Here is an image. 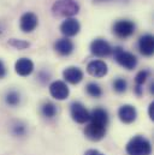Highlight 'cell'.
I'll return each mask as SVG.
<instances>
[{
    "label": "cell",
    "mask_w": 154,
    "mask_h": 155,
    "mask_svg": "<svg viewBox=\"0 0 154 155\" xmlns=\"http://www.w3.org/2000/svg\"><path fill=\"white\" fill-rule=\"evenodd\" d=\"M53 15L59 17H72L78 13L79 5L76 0H55L52 6Z\"/></svg>",
    "instance_id": "cell-2"
},
{
    "label": "cell",
    "mask_w": 154,
    "mask_h": 155,
    "mask_svg": "<svg viewBox=\"0 0 154 155\" xmlns=\"http://www.w3.org/2000/svg\"><path fill=\"white\" fill-rule=\"evenodd\" d=\"M106 127L105 125L102 124H99V123H93L90 121L85 129H84V135L88 140L90 141H94V142H98L100 140H102L106 135Z\"/></svg>",
    "instance_id": "cell-4"
},
{
    "label": "cell",
    "mask_w": 154,
    "mask_h": 155,
    "mask_svg": "<svg viewBox=\"0 0 154 155\" xmlns=\"http://www.w3.org/2000/svg\"><path fill=\"white\" fill-rule=\"evenodd\" d=\"M49 93H51V95L54 99L62 101V100L68 99V96L70 94V90H69V87L66 85L65 82H63V81H54L49 85Z\"/></svg>",
    "instance_id": "cell-7"
},
{
    "label": "cell",
    "mask_w": 154,
    "mask_h": 155,
    "mask_svg": "<svg viewBox=\"0 0 154 155\" xmlns=\"http://www.w3.org/2000/svg\"><path fill=\"white\" fill-rule=\"evenodd\" d=\"M90 52L96 57H107L112 53L111 45L104 39H96L90 43Z\"/></svg>",
    "instance_id": "cell-6"
},
{
    "label": "cell",
    "mask_w": 154,
    "mask_h": 155,
    "mask_svg": "<svg viewBox=\"0 0 154 155\" xmlns=\"http://www.w3.org/2000/svg\"><path fill=\"white\" fill-rule=\"evenodd\" d=\"M5 75H6V68H5L4 63L0 60V78L5 77Z\"/></svg>",
    "instance_id": "cell-25"
},
{
    "label": "cell",
    "mask_w": 154,
    "mask_h": 155,
    "mask_svg": "<svg viewBox=\"0 0 154 155\" xmlns=\"http://www.w3.org/2000/svg\"><path fill=\"white\" fill-rule=\"evenodd\" d=\"M118 117L122 123L124 124H131L136 120L137 117V111L134 106L131 105H123L118 110Z\"/></svg>",
    "instance_id": "cell-11"
},
{
    "label": "cell",
    "mask_w": 154,
    "mask_h": 155,
    "mask_svg": "<svg viewBox=\"0 0 154 155\" xmlns=\"http://www.w3.org/2000/svg\"><path fill=\"white\" fill-rule=\"evenodd\" d=\"M15 70L19 76H29L34 71V63L28 58H21L16 61Z\"/></svg>",
    "instance_id": "cell-14"
},
{
    "label": "cell",
    "mask_w": 154,
    "mask_h": 155,
    "mask_svg": "<svg viewBox=\"0 0 154 155\" xmlns=\"http://www.w3.org/2000/svg\"><path fill=\"white\" fill-rule=\"evenodd\" d=\"M113 33L120 39H126L135 33V24L131 21H118L113 25Z\"/></svg>",
    "instance_id": "cell-5"
},
{
    "label": "cell",
    "mask_w": 154,
    "mask_h": 155,
    "mask_svg": "<svg viewBox=\"0 0 154 155\" xmlns=\"http://www.w3.org/2000/svg\"><path fill=\"white\" fill-rule=\"evenodd\" d=\"M54 49L60 54V55H69L72 53L74 51V43L71 40H69L68 38H64V39H59L55 45H54Z\"/></svg>",
    "instance_id": "cell-16"
},
{
    "label": "cell",
    "mask_w": 154,
    "mask_h": 155,
    "mask_svg": "<svg viewBox=\"0 0 154 155\" xmlns=\"http://www.w3.org/2000/svg\"><path fill=\"white\" fill-rule=\"evenodd\" d=\"M89 120L93 121V123H99V124H102V125L107 126V124H109V113H107L106 110H104L101 107L94 108L92 111V113H89Z\"/></svg>",
    "instance_id": "cell-17"
},
{
    "label": "cell",
    "mask_w": 154,
    "mask_h": 155,
    "mask_svg": "<svg viewBox=\"0 0 154 155\" xmlns=\"http://www.w3.org/2000/svg\"><path fill=\"white\" fill-rule=\"evenodd\" d=\"M113 51L116 61L126 70H132L137 65V58L130 52L124 51L122 47H116Z\"/></svg>",
    "instance_id": "cell-3"
},
{
    "label": "cell",
    "mask_w": 154,
    "mask_h": 155,
    "mask_svg": "<svg viewBox=\"0 0 154 155\" xmlns=\"http://www.w3.org/2000/svg\"><path fill=\"white\" fill-rule=\"evenodd\" d=\"M84 155H104L101 152H99V150H96V149H89V150H87Z\"/></svg>",
    "instance_id": "cell-26"
},
{
    "label": "cell",
    "mask_w": 154,
    "mask_h": 155,
    "mask_svg": "<svg viewBox=\"0 0 154 155\" xmlns=\"http://www.w3.org/2000/svg\"><path fill=\"white\" fill-rule=\"evenodd\" d=\"M87 93L92 96V97H100L101 95H102V89H101V87L99 85V84H96V83H88L87 84Z\"/></svg>",
    "instance_id": "cell-18"
},
{
    "label": "cell",
    "mask_w": 154,
    "mask_h": 155,
    "mask_svg": "<svg viewBox=\"0 0 154 155\" xmlns=\"http://www.w3.org/2000/svg\"><path fill=\"white\" fill-rule=\"evenodd\" d=\"M87 71L93 77L101 78L107 75L109 69H107V65H106L105 61H102V60H93V61H90L88 64Z\"/></svg>",
    "instance_id": "cell-9"
},
{
    "label": "cell",
    "mask_w": 154,
    "mask_h": 155,
    "mask_svg": "<svg viewBox=\"0 0 154 155\" xmlns=\"http://www.w3.org/2000/svg\"><path fill=\"white\" fill-rule=\"evenodd\" d=\"M63 77L66 82H69L71 84H78L83 79V72L81 69H78L76 66H70L64 70Z\"/></svg>",
    "instance_id": "cell-15"
},
{
    "label": "cell",
    "mask_w": 154,
    "mask_h": 155,
    "mask_svg": "<svg viewBox=\"0 0 154 155\" xmlns=\"http://www.w3.org/2000/svg\"><path fill=\"white\" fill-rule=\"evenodd\" d=\"M13 132L15 135H18V136H22L25 134V126L24 125H16L13 127Z\"/></svg>",
    "instance_id": "cell-24"
},
{
    "label": "cell",
    "mask_w": 154,
    "mask_h": 155,
    "mask_svg": "<svg viewBox=\"0 0 154 155\" xmlns=\"http://www.w3.org/2000/svg\"><path fill=\"white\" fill-rule=\"evenodd\" d=\"M79 29H81V25L75 18H66L60 25V31L66 38L77 35L79 33Z\"/></svg>",
    "instance_id": "cell-12"
},
{
    "label": "cell",
    "mask_w": 154,
    "mask_h": 155,
    "mask_svg": "<svg viewBox=\"0 0 154 155\" xmlns=\"http://www.w3.org/2000/svg\"><path fill=\"white\" fill-rule=\"evenodd\" d=\"M8 43H10L11 46L18 48V49H23V48H25V47L29 46V43L25 42V41H22V40H15V39H12Z\"/></svg>",
    "instance_id": "cell-23"
},
{
    "label": "cell",
    "mask_w": 154,
    "mask_h": 155,
    "mask_svg": "<svg viewBox=\"0 0 154 155\" xmlns=\"http://www.w3.org/2000/svg\"><path fill=\"white\" fill-rule=\"evenodd\" d=\"M149 77V71L148 70H141L140 72H137L136 77H135V83L136 85H143V83L147 81V78Z\"/></svg>",
    "instance_id": "cell-22"
},
{
    "label": "cell",
    "mask_w": 154,
    "mask_h": 155,
    "mask_svg": "<svg viewBox=\"0 0 154 155\" xmlns=\"http://www.w3.org/2000/svg\"><path fill=\"white\" fill-rule=\"evenodd\" d=\"M148 114H149V118L153 120L154 119V102H152L148 107Z\"/></svg>",
    "instance_id": "cell-27"
},
{
    "label": "cell",
    "mask_w": 154,
    "mask_h": 155,
    "mask_svg": "<svg viewBox=\"0 0 154 155\" xmlns=\"http://www.w3.org/2000/svg\"><path fill=\"white\" fill-rule=\"evenodd\" d=\"M19 101H21V97L17 91H10L6 95V104L10 106H17L19 104Z\"/></svg>",
    "instance_id": "cell-20"
},
{
    "label": "cell",
    "mask_w": 154,
    "mask_h": 155,
    "mask_svg": "<svg viewBox=\"0 0 154 155\" xmlns=\"http://www.w3.org/2000/svg\"><path fill=\"white\" fill-rule=\"evenodd\" d=\"M126 153L129 155H151V142L143 136H135L128 142Z\"/></svg>",
    "instance_id": "cell-1"
},
{
    "label": "cell",
    "mask_w": 154,
    "mask_h": 155,
    "mask_svg": "<svg viewBox=\"0 0 154 155\" xmlns=\"http://www.w3.org/2000/svg\"><path fill=\"white\" fill-rule=\"evenodd\" d=\"M41 112H42L43 117H46V118H53V117L55 116V113H57V108H55V106L52 102H46L42 106Z\"/></svg>",
    "instance_id": "cell-19"
},
{
    "label": "cell",
    "mask_w": 154,
    "mask_h": 155,
    "mask_svg": "<svg viewBox=\"0 0 154 155\" xmlns=\"http://www.w3.org/2000/svg\"><path fill=\"white\" fill-rule=\"evenodd\" d=\"M38 16L33 12H25L21 17V29L23 33H32L38 27Z\"/></svg>",
    "instance_id": "cell-10"
},
{
    "label": "cell",
    "mask_w": 154,
    "mask_h": 155,
    "mask_svg": "<svg viewBox=\"0 0 154 155\" xmlns=\"http://www.w3.org/2000/svg\"><path fill=\"white\" fill-rule=\"evenodd\" d=\"M70 113L72 119L78 124H84L89 120V112L81 102H74L71 105Z\"/></svg>",
    "instance_id": "cell-8"
},
{
    "label": "cell",
    "mask_w": 154,
    "mask_h": 155,
    "mask_svg": "<svg viewBox=\"0 0 154 155\" xmlns=\"http://www.w3.org/2000/svg\"><path fill=\"white\" fill-rule=\"evenodd\" d=\"M139 49L142 55L151 57L154 52V39L152 35L146 34L139 40Z\"/></svg>",
    "instance_id": "cell-13"
},
{
    "label": "cell",
    "mask_w": 154,
    "mask_h": 155,
    "mask_svg": "<svg viewBox=\"0 0 154 155\" xmlns=\"http://www.w3.org/2000/svg\"><path fill=\"white\" fill-rule=\"evenodd\" d=\"M128 88V83L124 78H117L115 82H113V89L117 93H124Z\"/></svg>",
    "instance_id": "cell-21"
}]
</instances>
